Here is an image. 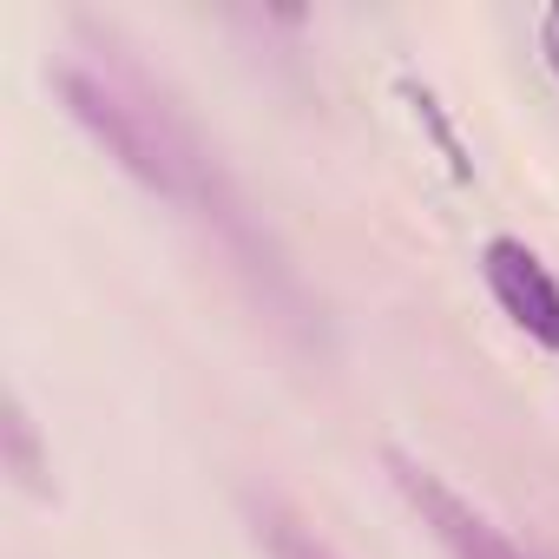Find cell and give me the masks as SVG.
<instances>
[{
  "instance_id": "cell-1",
  "label": "cell",
  "mask_w": 559,
  "mask_h": 559,
  "mask_svg": "<svg viewBox=\"0 0 559 559\" xmlns=\"http://www.w3.org/2000/svg\"><path fill=\"white\" fill-rule=\"evenodd\" d=\"M60 99H67V112H73L139 185H152L158 198H171L178 211H191L198 224H211L230 250L263 257L257 224H250L243 198L230 191L224 165H217V158L191 139V126H185L165 99H152L132 73L93 67V60H67V67H60Z\"/></svg>"
},
{
  "instance_id": "cell-2",
  "label": "cell",
  "mask_w": 559,
  "mask_h": 559,
  "mask_svg": "<svg viewBox=\"0 0 559 559\" xmlns=\"http://www.w3.org/2000/svg\"><path fill=\"white\" fill-rule=\"evenodd\" d=\"M389 474H395L402 500L421 513V526H428L454 559H539V552H526L520 539H507L474 500H461L435 467H421V461H408V454H389Z\"/></svg>"
},
{
  "instance_id": "cell-3",
  "label": "cell",
  "mask_w": 559,
  "mask_h": 559,
  "mask_svg": "<svg viewBox=\"0 0 559 559\" xmlns=\"http://www.w3.org/2000/svg\"><path fill=\"white\" fill-rule=\"evenodd\" d=\"M480 276H487V297L500 304V317L533 336L539 349L559 356V276L539 263L533 243L520 237H487L480 243Z\"/></svg>"
},
{
  "instance_id": "cell-4",
  "label": "cell",
  "mask_w": 559,
  "mask_h": 559,
  "mask_svg": "<svg viewBox=\"0 0 559 559\" xmlns=\"http://www.w3.org/2000/svg\"><path fill=\"white\" fill-rule=\"evenodd\" d=\"M257 533H263L270 559H336L310 526H297L290 513H276V507H263V513H257Z\"/></svg>"
},
{
  "instance_id": "cell-5",
  "label": "cell",
  "mask_w": 559,
  "mask_h": 559,
  "mask_svg": "<svg viewBox=\"0 0 559 559\" xmlns=\"http://www.w3.org/2000/svg\"><path fill=\"white\" fill-rule=\"evenodd\" d=\"M0 428H8V461H14V474H21L27 487H47V480H40V474H47V461H40V448H34V421H27L21 395L8 402V421H0Z\"/></svg>"
},
{
  "instance_id": "cell-6",
  "label": "cell",
  "mask_w": 559,
  "mask_h": 559,
  "mask_svg": "<svg viewBox=\"0 0 559 559\" xmlns=\"http://www.w3.org/2000/svg\"><path fill=\"white\" fill-rule=\"evenodd\" d=\"M539 53H546L552 80H559V8H546V14H539Z\"/></svg>"
}]
</instances>
